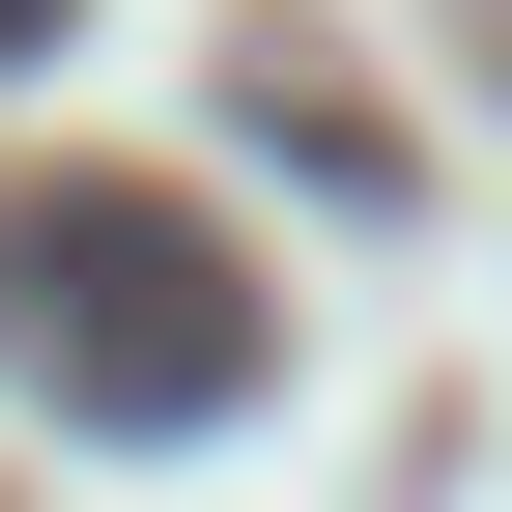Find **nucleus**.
Wrapping results in <instances>:
<instances>
[{"label":"nucleus","mask_w":512,"mask_h":512,"mask_svg":"<svg viewBox=\"0 0 512 512\" xmlns=\"http://www.w3.org/2000/svg\"><path fill=\"white\" fill-rule=\"evenodd\" d=\"M0 370L114 456H200L285 370V285H228V228L143 200V171H57V200H0Z\"/></svg>","instance_id":"obj_1"},{"label":"nucleus","mask_w":512,"mask_h":512,"mask_svg":"<svg viewBox=\"0 0 512 512\" xmlns=\"http://www.w3.org/2000/svg\"><path fill=\"white\" fill-rule=\"evenodd\" d=\"M228 114H256V143H285V171H313V200H399V143H370V114H342V86H285V57H256V86H228Z\"/></svg>","instance_id":"obj_2"},{"label":"nucleus","mask_w":512,"mask_h":512,"mask_svg":"<svg viewBox=\"0 0 512 512\" xmlns=\"http://www.w3.org/2000/svg\"><path fill=\"white\" fill-rule=\"evenodd\" d=\"M57 29H86V0H0V86H29V57H57Z\"/></svg>","instance_id":"obj_3"}]
</instances>
